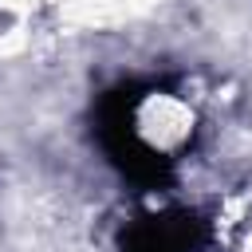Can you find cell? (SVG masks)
Listing matches in <instances>:
<instances>
[{
	"label": "cell",
	"instance_id": "obj_1",
	"mask_svg": "<svg viewBox=\"0 0 252 252\" xmlns=\"http://www.w3.org/2000/svg\"><path fill=\"white\" fill-rule=\"evenodd\" d=\"M126 252H189V224H142L126 236Z\"/></svg>",
	"mask_w": 252,
	"mask_h": 252
}]
</instances>
